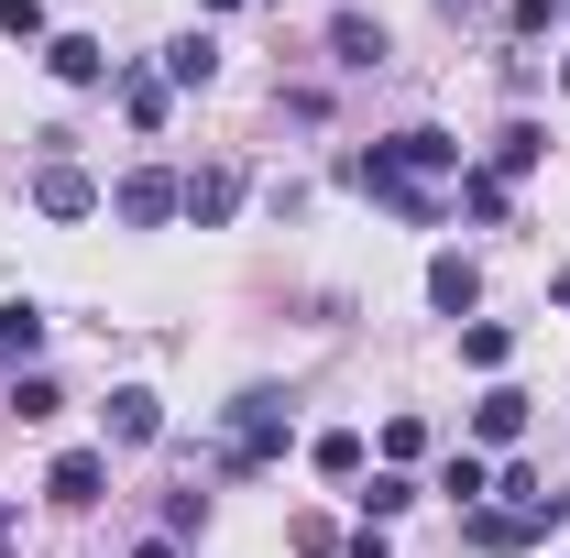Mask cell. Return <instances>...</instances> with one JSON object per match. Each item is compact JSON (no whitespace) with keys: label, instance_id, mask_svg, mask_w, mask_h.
<instances>
[{"label":"cell","instance_id":"cell-1","mask_svg":"<svg viewBox=\"0 0 570 558\" xmlns=\"http://www.w3.org/2000/svg\"><path fill=\"white\" fill-rule=\"evenodd\" d=\"M341 176H352L373 209H395L406 230H439V219H450V187H461V142L450 132H384L373 153H352Z\"/></svg>","mask_w":570,"mask_h":558},{"label":"cell","instance_id":"cell-2","mask_svg":"<svg viewBox=\"0 0 570 558\" xmlns=\"http://www.w3.org/2000/svg\"><path fill=\"white\" fill-rule=\"evenodd\" d=\"M296 417H285V395H230V427H219V471L242 482V471H275Z\"/></svg>","mask_w":570,"mask_h":558},{"label":"cell","instance_id":"cell-3","mask_svg":"<svg viewBox=\"0 0 570 558\" xmlns=\"http://www.w3.org/2000/svg\"><path fill=\"white\" fill-rule=\"evenodd\" d=\"M176 209H187V187H176L165 165H142V176H121V198H110V219H121V230H165Z\"/></svg>","mask_w":570,"mask_h":558},{"label":"cell","instance_id":"cell-4","mask_svg":"<svg viewBox=\"0 0 570 558\" xmlns=\"http://www.w3.org/2000/svg\"><path fill=\"white\" fill-rule=\"evenodd\" d=\"M33 209H45V219H88V209H99V176L67 165V153H45V165H33Z\"/></svg>","mask_w":570,"mask_h":558},{"label":"cell","instance_id":"cell-5","mask_svg":"<svg viewBox=\"0 0 570 558\" xmlns=\"http://www.w3.org/2000/svg\"><path fill=\"white\" fill-rule=\"evenodd\" d=\"M45 492H56V504H99V492H110V449H67V460H56V471H45Z\"/></svg>","mask_w":570,"mask_h":558},{"label":"cell","instance_id":"cell-6","mask_svg":"<svg viewBox=\"0 0 570 558\" xmlns=\"http://www.w3.org/2000/svg\"><path fill=\"white\" fill-rule=\"evenodd\" d=\"M45 67L67 77V88H99V77H110V44H99V33H45Z\"/></svg>","mask_w":570,"mask_h":558},{"label":"cell","instance_id":"cell-7","mask_svg":"<svg viewBox=\"0 0 570 558\" xmlns=\"http://www.w3.org/2000/svg\"><path fill=\"white\" fill-rule=\"evenodd\" d=\"M242 187H253L242 165H209V176H187V219H198V230H219V219L242 209Z\"/></svg>","mask_w":570,"mask_h":558},{"label":"cell","instance_id":"cell-8","mask_svg":"<svg viewBox=\"0 0 570 558\" xmlns=\"http://www.w3.org/2000/svg\"><path fill=\"white\" fill-rule=\"evenodd\" d=\"M472 296H483L472 252H439V263H428V307H439V318H472Z\"/></svg>","mask_w":570,"mask_h":558},{"label":"cell","instance_id":"cell-9","mask_svg":"<svg viewBox=\"0 0 570 558\" xmlns=\"http://www.w3.org/2000/svg\"><path fill=\"white\" fill-rule=\"evenodd\" d=\"M99 417H110V438H121V449H142V438H165V406H154L142 383H121V395H110Z\"/></svg>","mask_w":570,"mask_h":558},{"label":"cell","instance_id":"cell-10","mask_svg":"<svg viewBox=\"0 0 570 558\" xmlns=\"http://www.w3.org/2000/svg\"><path fill=\"white\" fill-rule=\"evenodd\" d=\"M472 438H483V449H515V438H527V395H515V383H494V395L472 406Z\"/></svg>","mask_w":570,"mask_h":558},{"label":"cell","instance_id":"cell-11","mask_svg":"<svg viewBox=\"0 0 570 558\" xmlns=\"http://www.w3.org/2000/svg\"><path fill=\"white\" fill-rule=\"evenodd\" d=\"M330 56H341V67H384V22H373V11H341V22H330Z\"/></svg>","mask_w":570,"mask_h":558},{"label":"cell","instance_id":"cell-12","mask_svg":"<svg viewBox=\"0 0 570 558\" xmlns=\"http://www.w3.org/2000/svg\"><path fill=\"white\" fill-rule=\"evenodd\" d=\"M33 350H45V307L11 296V307H0V361H33Z\"/></svg>","mask_w":570,"mask_h":558},{"label":"cell","instance_id":"cell-13","mask_svg":"<svg viewBox=\"0 0 570 558\" xmlns=\"http://www.w3.org/2000/svg\"><path fill=\"white\" fill-rule=\"evenodd\" d=\"M352 504H362V526H395V515L417 504V482H406V471H373V482H362Z\"/></svg>","mask_w":570,"mask_h":558},{"label":"cell","instance_id":"cell-14","mask_svg":"<svg viewBox=\"0 0 570 558\" xmlns=\"http://www.w3.org/2000/svg\"><path fill=\"white\" fill-rule=\"evenodd\" d=\"M450 209H472L483 230H504V209H515V198H504V176H472V165H461V187H450Z\"/></svg>","mask_w":570,"mask_h":558},{"label":"cell","instance_id":"cell-15","mask_svg":"<svg viewBox=\"0 0 570 558\" xmlns=\"http://www.w3.org/2000/svg\"><path fill=\"white\" fill-rule=\"evenodd\" d=\"M538 153H549V132H538V121H504V132H494V165H483V176H527Z\"/></svg>","mask_w":570,"mask_h":558},{"label":"cell","instance_id":"cell-16","mask_svg":"<svg viewBox=\"0 0 570 558\" xmlns=\"http://www.w3.org/2000/svg\"><path fill=\"white\" fill-rule=\"evenodd\" d=\"M209 67H219L209 33H176V44H165V77H176V88H209Z\"/></svg>","mask_w":570,"mask_h":558},{"label":"cell","instance_id":"cell-17","mask_svg":"<svg viewBox=\"0 0 570 558\" xmlns=\"http://www.w3.org/2000/svg\"><path fill=\"white\" fill-rule=\"evenodd\" d=\"M439 492H450V504H461V515H472V504H483V492H494V471H483V460H472V449H450V471H439Z\"/></svg>","mask_w":570,"mask_h":558},{"label":"cell","instance_id":"cell-18","mask_svg":"<svg viewBox=\"0 0 570 558\" xmlns=\"http://www.w3.org/2000/svg\"><path fill=\"white\" fill-rule=\"evenodd\" d=\"M504 350H515V329H494V318L461 329V361H472V372H504Z\"/></svg>","mask_w":570,"mask_h":558},{"label":"cell","instance_id":"cell-19","mask_svg":"<svg viewBox=\"0 0 570 558\" xmlns=\"http://www.w3.org/2000/svg\"><path fill=\"white\" fill-rule=\"evenodd\" d=\"M307 460H318V471H330V482H362V438H352V427H330V438H318V449H307Z\"/></svg>","mask_w":570,"mask_h":558},{"label":"cell","instance_id":"cell-20","mask_svg":"<svg viewBox=\"0 0 570 558\" xmlns=\"http://www.w3.org/2000/svg\"><path fill=\"white\" fill-rule=\"evenodd\" d=\"M56 406H67V395H56L45 372H22V383H11V417H22V427H45V417H56Z\"/></svg>","mask_w":570,"mask_h":558},{"label":"cell","instance_id":"cell-21","mask_svg":"<svg viewBox=\"0 0 570 558\" xmlns=\"http://www.w3.org/2000/svg\"><path fill=\"white\" fill-rule=\"evenodd\" d=\"M121 110H132V132L165 121V77H121Z\"/></svg>","mask_w":570,"mask_h":558},{"label":"cell","instance_id":"cell-22","mask_svg":"<svg viewBox=\"0 0 570 558\" xmlns=\"http://www.w3.org/2000/svg\"><path fill=\"white\" fill-rule=\"evenodd\" d=\"M209 526V492H165V537H198Z\"/></svg>","mask_w":570,"mask_h":558},{"label":"cell","instance_id":"cell-23","mask_svg":"<svg viewBox=\"0 0 570 558\" xmlns=\"http://www.w3.org/2000/svg\"><path fill=\"white\" fill-rule=\"evenodd\" d=\"M0 33L11 44H45V0H0Z\"/></svg>","mask_w":570,"mask_h":558},{"label":"cell","instance_id":"cell-24","mask_svg":"<svg viewBox=\"0 0 570 558\" xmlns=\"http://www.w3.org/2000/svg\"><path fill=\"white\" fill-rule=\"evenodd\" d=\"M352 558H395V548H384V526H362V537H352Z\"/></svg>","mask_w":570,"mask_h":558},{"label":"cell","instance_id":"cell-25","mask_svg":"<svg viewBox=\"0 0 570 558\" xmlns=\"http://www.w3.org/2000/svg\"><path fill=\"white\" fill-rule=\"evenodd\" d=\"M132 558H176V537H142V548H132Z\"/></svg>","mask_w":570,"mask_h":558},{"label":"cell","instance_id":"cell-26","mask_svg":"<svg viewBox=\"0 0 570 558\" xmlns=\"http://www.w3.org/2000/svg\"><path fill=\"white\" fill-rule=\"evenodd\" d=\"M549 296H560V307H570V263H560V275H549Z\"/></svg>","mask_w":570,"mask_h":558},{"label":"cell","instance_id":"cell-27","mask_svg":"<svg viewBox=\"0 0 570 558\" xmlns=\"http://www.w3.org/2000/svg\"><path fill=\"white\" fill-rule=\"evenodd\" d=\"M0 537H11V504H0Z\"/></svg>","mask_w":570,"mask_h":558},{"label":"cell","instance_id":"cell-28","mask_svg":"<svg viewBox=\"0 0 570 558\" xmlns=\"http://www.w3.org/2000/svg\"><path fill=\"white\" fill-rule=\"evenodd\" d=\"M198 11H230V0H198Z\"/></svg>","mask_w":570,"mask_h":558},{"label":"cell","instance_id":"cell-29","mask_svg":"<svg viewBox=\"0 0 570 558\" xmlns=\"http://www.w3.org/2000/svg\"><path fill=\"white\" fill-rule=\"evenodd\" d=\"M560 88H570V56H560Z\"/></svg>","mask_w":570,"mask_h":558},{"label":"cell","instance_id":"cell-30","mask_svg":"<svg viewBox=\"0 0 570 558\" xmlns=\"http://www.w3.org/2000/svg\"><path fill=\"white\" fill-rule=\"evenodd\" d=\"M560 11H570V0H560Z\"/></svg>","mask_w":570,"mask_h":558}]
</instances>
